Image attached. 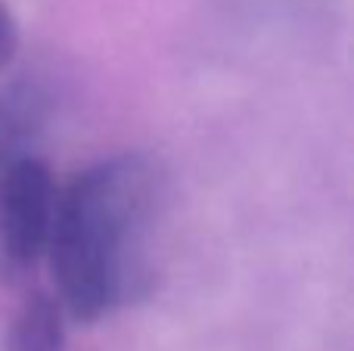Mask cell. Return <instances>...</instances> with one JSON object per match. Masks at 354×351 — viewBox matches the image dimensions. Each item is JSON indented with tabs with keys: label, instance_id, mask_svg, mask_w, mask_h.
Masks as SVG:
<instances>
[{
	"label": "cell",
	"instance_id": "obj_4",
	"mask_svg": "<svg viewBox=\"0 0 354 351\" xmlns=\"http://www.w3.org/2000/svg\"><path fill=\"white\" fill-rule=\"evenodd\" d=\"M16 47H19V31H16V22H12L10 10L0 6V68H6L16 56Z\"/></svg>",
	"mask_w": 354,
	"mask_h": 351
},
{
	"label": "cell",
	"instance_id": "obj_3",
	"mask_svg": "<svg viewBox=\"0 0 354 351\" xmlns=\"http://www.w3.org/2000/svg\"><path fill=\"white\" fill-rule=\"evenodd\" d=\"M66 314L53 296L35 292L16 311L6 333V351H66Z\"/></svg>",
	"mask_w": 354,
	"mask_h": 351
},
{
	"label": "cell",
	"instance_id": "obj_1",
	"mask_svg": "<svg viewBox=\"0 0 354 351\" xmlns=\"http://www.w3.org/2000/svg\"><path fill=\"white\" fill-rule=\"evenodd\" d=\"M162 209L165 178L140 153L100 159L59 184L44 261L62 314L97 323L149 296Z\"/></svg>",
	"mask_w": 354,
	"mask_h": 351
},
{
	"label": "cell",
	"instance_id": "obj_2",
	"mask_svg": "<svg viewBox=\"0 0 354 351\" xmlns=\"http://www.w3.org/2000/svg\"><path fill=\"white\" fill-rule=\"evenodd\" d=\"M47 99L37 81H16L0 97V280H19L47 255L59 199L41 153Z\"/></svg>",
	"mask_w": 354,
	"mask_h": 351
}]
</instances>
